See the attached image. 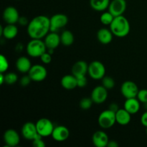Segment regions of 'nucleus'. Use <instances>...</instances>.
<instances>
[{"label":"nucleus","instance_id":"37998d69","mask_svg":"<svg viewBox=\"0 0 147 147\" xmlns=\"http://www.w3.org/2000/svg\"><path fill=\"white\" fill-rule=\"evenodd\" d=\"M143 104H144V109L146 111H147V102H146V103H143Z\"/></svg>","mask_w":147,"mask_h":147},{"label":"nucleus","instance_id":"dca6fc26","mask_svg":"<svg viewBox=\"0 0 147 147\" xmlns=\"http://www.w3.org/2000/svg\"><path fill=\"white\" fill-rule=\"evenodd\" d=\"M109 141L107 134L103 131H97L92 136V142L96 147H106Z\"/></svg>","mask_w":147,"mask_h":147},{"label":"nucleus","instance_id":"c756f323","mask_svg":"<svg viewBox=\"0 0 147 147\" xmlns=\"http://www.w3.org/2000/svg\"><path fill=\"white\" fill-rule=\"evenodd\" d=\"M93 101L91 98H83L80 101V107L83 110H88L91 108Z\"/></svg>","mask_w":147,"mask_h":147},{"label":"nucleus","instance_id":"2eb2a0df","mask_svg":"<svg viewBox=\"0 0 147 147\" xmlns=\"http://www.w3.org/2000/svg\"><path fill=\"white\" fill-rule=\"evenodd\" d=\"M51 136L56 142H64L70 136V131L66 126H57L54 128Z\"/></svg>","mask_w":147,"mask_h":147},{"label":"nucleus","instance_id":"b1692460","mask_svg":"<svg viewBox=\"0 0 147 147\" xmlns=\"http://www.w3.org/2000/svg\"><path fill=\"white\" fill-rule=\"evenodd\" d=\"M32 66L30 59L25 56H21L16 61V67L17 70L22 73H28Z\"/></svg>","mask_w":147,"mask_h":147},{"label":"nucleus","instance_id":"4c0bfd02","mask_svg":"<svg viewBox=\"0 0 147 147\" xmlns=\"http://www.w3.org/2000/svg\"><path fill=\"white\" fill-rule=\"evenodd\" d=\"M141 123L145 127H147V111L142 115L141 117Z\"/></svg>","mask_w":147,"mask_h":147},{"label":"nucleus","instance_id":"c9c22d12","mask_svg":"<svg viewBox=\"0 0 147 147\" xmlns=\"http://www.w3.org/2000/svg\"><path fill=\"white\" fill-rule=\"evenodd\" d=\"M42 136L37 138V139H34L32 141V146L34 147H45L46 146L45 143L44 142V141L42 139Z\"/></svg>","mask_w":147,"mask_h":147},{"label":"nucleus","instance_id":"9b49d317","mask_svg":"<svg viewBox=\"0 0 147 147\" xmlns=\"http://www.w3.org/2000/svg\"><path fill=\"white\" fill-rule=\"evenodd\" d=\"M90 98L94 103L96 104L103 103L108 98V90L103 86H96L92 90Z\"/></svg>","mask_w":147,"mask_h":147},{"label":"nucleus","instance_id":"39448f33","mask_svg":"<svg viewBox=\"0 0 147 147\" xmlns=\"http://www.w3.org/2000/svg\"><path fill=\"white\" fill-rule=\"evenodd\" d=\"M88 73L93 80H101L106 75V67L101 62L94 60L88 65Z\"/></svg>","mask_w":147,"mask_h":147},{"label":"nucleus","instance_id":"473e14b6","mask_svg":"<svg viewBox=\"0 0 147 147\" xmlns=\"http://www.w3.org/2000/svg\"><path fill=\"white\" fill-rule=\"evenodd\" d=\"M42 62L45 64H49L52 62V55L50 54L47 51H46L45 53H43L42 55L40 57Z\"/></svg>","mask_w":147,"mask_h":147},{"label":"nucleus","instance_id":"7ed1b4c3","mask_svg":"<svg viewBox=\"0 0 147 147\" xmlns=\"http://www.w3.org/2000/svg\"><path fill=\"white\" fill-rule=\"evenodd\" d=\"M45 42L41 39H32L27 45V53L32 57H40L47 50Z\"/></svg>","mask_w":147,"mask_h":147},{"label":"nucleus","instance_id":"e433bc0d","mask_svg":"<svg viewBox=\"0 0 147 147\" xmlns=\"http://www.w3.org/2000/svg\"><path fill=\"white\" fill-rule=\"evenodd\" d=\"M29 20H27V18L26 17H24V16H23V17H20V18H19V20H18V22L19 24L20 25H22V26H27L29 24Z\"/></svg>","mask_w":147,"mask_h":147},{"label":"nucleus","instance_id":"423d86ee","mask_svg":"<svg viewBox=\"0 0 147 147\" xmlns=\"http://www.w3.org/2000/svg\"><path fill=\"white\" fill-rule=\"evenodd\" d=\"M36 127L37 132L40 136L42 137H47L52 135L55 126L50 119L42 118L37 121Z\"/></svg>","mask_w":147,"mask_h":147},{"label":"nucleus","instance_id":"20e7f679","mask_svg":"<svg viewBox=\"0 0 147 147\" xmlns=\"http://www.w3.org/2000/svg\"><path fill=\"white\" fill-rule=\"evenodd\" d=\"M98 122L102 129H110L116 123V113L109 109L103 111L99 115Z\"/></svg>","mask_w":147,"mask_h":147},{"label":"nucleus","instance_id":"a878e982","mask_svg":"<svg viewBox=\"0 0 147 147\" xmlns=\"http://www.w3.org/2000/svg\"><path fill=\"white\" fill-rule=\"evenodd\" d=\"M60 40H61V43L63 45L68 47V46L72 45L73 44L75 37L71 31L65 30L62 32L61 35H60Z\"/></svg>","mask_w":147,"mask_h":147},{"label":"nucleus","instance_id":"6ab92c4d","mask_svg":"<svg viewBox=\"0 0 147 147\" xmlns=\"http://www.w3.org/2000/svg\"><path fill=\"white\" fill-rule=\"evenodd\" d=\"M88 65L84 60L77 61L72 67V74L76 78L85 76L88 73Z\"/></svg>","mask_w":147,"mask_h":147},{"label":"nucleus","instance_id":"4468645a","mask_svg":"<svg viewBox=\"0 0 147 147\" xmlns=\"http://www.w3.org/2000/svg\"><path fill=\"white\" fill-rule=\"evenodd\" d=\"M3 20L7 24H14L18 22L20 14L17 9L12 6H9L4 9L3 11Z\"/></svg>","mask_w":147,"mask_h":147},{"label":"nucleus","instance_id":"bb28decb","mask_svg":"<svg viewBox=\"0 0 147 147\" xmlns=\"http://www.w3.org/2000/svg\"><path fill=\"white\" fill-rule=\"evenodd\" d=\"M114 19V16L110 12V11H106L103 12L100 17V21L104 25H109L111 24Z\"/></svg>","mask_w":147,"mask_h":147},{"label":"nucleus","instance_id":"5701e85b","mask_svg":"<svg viewBox=\"0 0 147 147\" xmlns=\"http://www.w3.org/2000/svg\"><path fill=\"white\" fill-rule=\"evenodd\" d=\"M113 34L110 29L101 28L98 31V40L103 45H108L113 40Z\"/></svg>","mask_w":147,"mask_h":147},{"label":"nucleus","instance_id":"f257e3e1","mask_svg":"<svg viewBox=\"0 0 147 147\" xmlns=\"http://www.w3.org/2000/svg\"><path fill=\"white\" fill-rule=\"evenodd\" d=\"M50 32V19L38 15L30 20L27 25V33L32 39L44 38Z\"/></svg>","mask_w":147,"mask_h":147},{"label":"nucleus","instance_id":"393cba45","mask_svg":"<svg viewBox=\"0 0 147 147\" xmlns=\"http://www.w3.org/2000/svg\"><path fill=\"white\" fill-rule=\"evenodd\" d=\"M110 2V0H90V5L95 11H103L109 9Z\"/></svg>","mask_w":147,"mask_h":147},{"label":"nucleus","instance_id":"412c9836","mask_svg":"<svg viewBox=\"0 0 147 147\" xmlns=\"http://www.w3.org/2000/svg\"><path fill=\"white\" fill-rule=\"evenodd\" d=\"M116 123L121 126H126L129 124L131 119V114L125 109H119L116 113Z\"/></svg>","mask_w":147,"mask_h":147},{"label":"nucleus","instance_id":"a211bd4d","mask_svg":"<svg viewBox=\"0 0 147 147\" xmlns=\"http://www.w3.org/2000/svg\"><path fill=\"white\" fill-rule=\"evenodd\" d=\"M18 34V28L14 24H7L5 27H0V35L7 40H12Z\"/></svg>","mask_w":147,"mask_h":147},{"label":"nucleus","instance_id":"a19ab883","mask_svg":"<svg viewBox=\"0 0 147 147\" xmlns=\"http://www.w3.org/2000/svg\"><path fill=\"white\" fill-rule=\"evenodd\" d=\"M22 49H23V46H22V45L21 44V43H18V44H17V45H16V47H15L16 51L22 52Z\"/></svg>","mask_w":147,"mask_h":147},{"label":"nucleus","instance_id":"6e6552de","mask_svg":"<svg viewBox=\"0 0 147 147\" xmlns=\"http://www.w3.org/2000/svg\"><path fill=\"white\" fill-rule=\"evenodd\" d=\"M139 91V89L137 85L131 80L123 82L121 87V93L126 99L136 98Z\"/></svg>","mask_w":147,"mask_h":147},{"label":"nucleus","instance_id":"cd10ccee","mask_svg":"<svg viewBox=\"0 0 147 147\" xmlns=\"http://www.w3.org/2000/svg\"><path fill=\"white\" fill-rule=\"evenodd\" d=\"M102 86L106 88L107 90H111L115 86V81L113 78L110 76H104L101 79Z\"/></svg>","mask_w":147,"mask_h":147},{"label":"nucleus","instance_id":"ddd939ff","mask_svg":"<svg viewBox=\"0 0 147 147\" xmlns=\"http://www.w3.org/2000/svg\"><path fill=\"white\" fill-rule=\"evenodd\" d=\"M4 143L7 146L14 147L18 146L20 142V136L14 129H10L6 131L3 136Z\"/></svg>","mask_w":147,"mask_h":147},{"label":"nucleus","instance_id":"1a4fd4ad","mask_svg":"<svg viewBox=\"0 0 147 147\" xmlns=\"http://www.w3.org/2000/svg\"><path fill=\"white\" fill-rule=\"evenodd\" d=\"M28 75L32 81L41 82L47 78V71L44 66L37 64L32 66Z\"/></svg>","mask_w":147,"mask_h":147},{"label":"nucleus","instance_id":"f03ea898","mask_svg":"<svg viewBox=\"0 0 147 147\" xmlns=\"http://www.w3.org/2000/svg\"><path fill=\"white\" fill-rule=\"evenodd\" d=\"M110 30L113 35L118 37H123L128 35L130 32V24L124 16L115 17L110 24Z\"/></svg>","mask_w":147,"mask_h":147},{"label":"nucleus","instance_id":"9d476101","mask_svg":"<svg viewBox=\"0 0 147 147\" xmlns=\"http://www.w3.org/2000/svg\"><path fill=\"white\" fill-rule=\"evenodd\" d=\"M21 131L23 137L27 140L33 141L34 139L41 136L37 132L36 123H32V122H27L24 123L22 127Z\"/></svg>","mask_w":147,"mask_h":147},{"label":"nucleus","instance_id":"c03bdc74","mask_svg":"<svg viewBox=\"0 0 147 147\" xmlns=\"http://www.w3.org/2000/svg\"><path fill=\"white\" fill-rule=\"evenodd\" d=\"M146 134H147V127H146Z\"/></svg>","mask_w":147,"mask_h":147},{"label":"nucleus","instance_id":"c85d7f7f","mask_svg":"<svg viewBox=\"0 0 147 147\" xmlns=\"http://www.w3.org/2000/svg\"><path fill=\"white\" fill-rule=\"evenodd\" d=\"M4 78H5V83L7 85H14L18 80V76L15 73L9 72L4 75Z\"/></svg>","mask_w":147,"mask_h":147},{"label":"nucleus","instance_id":"ea45409f","mask_svg":"<svg viewBox=\"0 0 147 147\" xmlns=\"http://www.w3.org/2000/svg\"><path fill=\"white\" fill-rule=\"evenodd\" d=\"M119 146V144L117 143V142L114 140L109 141V144H108V147H118Z\"/></svg>","mask_w":147,"mask_h":147},{"label":"nucleus","instance_id":"79ce46f5","mask_svg":"<svg viewBox=\"0 0 147 147\" xmlns=\"http://www.w3.org/2000/svg\"><path fill=\"white\" fill-rule=\"evenodd\" d=\"M4 82H5L4 75V73H1V74H0V83H1V85H3Z\"/></svg>","mask_w":147,"mask_h":147},{"label":"nucleus","instance_id":"f8f14e48","mask_svg":"<svg viewBox=\"0 0 147 147\" xmlns=\"http://www.w3.org/2000/svg\"><path fill=\"white\" fill-rule=\"evenodd\" d=\"M127 7L126 0H112L109 7V11H110L115 17L123 15Z\"/></svg>","mask_w":147,"mask_h":147},{"label":"nucleus","instance_id":"f704fd0d","mask_svg":"<svg viewBox=\"0 0 147 147\" xmlns=\"http://www.w3.org/2000/svg\"><path fill=\"white\" fill-rule=\"evenodd\" d=\"M77 83H78V87L79 88H84L85 86H87L88 80L86 78V76H80V77L77 78Z\"/></svg>","mask_w":147,"mask_h":147},{"label":"nucleus","instance_id":"4be33fe9","mask_svg":"<svg viewBox=\"0 0 147 147\" xmlns=\"http://www.w3.org/2000/svg\"><path fill=\"white\" fill-rule=\"evenodd\" d=\"M60 84L66 90H73L78 87L77 78L72 75H66L61 78Z\"/></svg>","mask_w":147,"mask_h":147},{"label":"nucleus","instance_id":"0eeeda50","mask_svg":"<svg viewBox=\"0 0 147 147\" xmlns=\"http://www.w3.org/2000/svg\"><path fill=\"white\" fill-rule=\"evenodd\" d=\"M50 19V32H57L67 25L68 17L64 14H54Z\"/></svg>","mask_w":147,"mask_h":147},{"label":"nucleus","instance_id":"72a5a7b5","mask_svg":"<svg viewBox=\"0 0 147 147\" xmlns=\"http://www.w3.org/2000/svg\"><path fill=\"white\" fill-rule=\"evenodd\" d=\"M32 79L30 78V77L28 76H24L20 78V83L21 85V86H23V87H26V86H29L30 83H31Z\"/></svg>","mask_w":147,"mask_h":147},{"label":"nucleus","instance_id":"f3484780","mask_svg":"<svg viewBox=\"0 0 147 147\" xmlns=\"http://www.w3.org/2000/svg\"><path fill=\"white\" fill-rule=\"evenodd\" d=\"M44 42L46 47H47V49H53V50H55L61 43L60 35H59L57 32H50V33H48L45 37Z\"/></svg>","mask_w":147,"mask_h":147},{"label":"nucleus","instance_id":"7c9ffc66","mask_svg":"<svg viewBox=\"0 0 147 147\" xmlns=\"http://www.w3.org/2000/svg\"><path fill=\"white\" fill-rule=\"evenodd\" d=\"M9 68V62L4 55L0 56V73H4Z\"/></svg>","mask_w":147,"mask_h":147},{"label":"nucleus","instance_id":"2f4dec72","mask_svg":"<svg viewBox=\"0 0 147 147\" xmlns=\"http://www.w3.org/2000/svg\"><path fill=\"white\" fill-rule=\"evenodd\" d=\"M137 98L139 101L142 103H146L147 102V89H142L139 90L138 93Z\"/></svg>","mask_w":147,"mask_h":147},{"label":"nucleus","instance_id":"58836bf2","mask_svg":"<svg viewBox=\"0 0 147 147\" xmlns=\"http://www.w3.org/2000/svg\"><path fill=\"white\" fill-rule=\"evenodd\" d=\"M109 110L115 112V113H116V112L118 111V110L119 109V106H118L117 103H111L110 105H109Z\"/></svg>","mask_w":147,"mask_h":147},{"label":"nucleus","instance_id":"aec40b11","mask_svg":"<svg viewBox=\"0 0 147 147\" xmlns=\"http://www.w3.org/2000/svg\"><path fill=\"white\" fill-rule=\"evenodd\" d=\"M140 103L137 98H126L123 104V109H126L131 115L136 114L140 110Z\"/></svg>","mask_w":147,"mask_h":147}]
</instances>
